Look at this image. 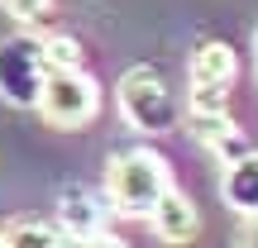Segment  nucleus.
<instances>
[{"label":"nucleus","mask_w":258,"mask_h":248,"mask_svg":"<svg viewBox=\"0 0 258 248\" xmlns=\"http://www.w3.org/2000/svg\"><path fill=\"white\" fill-rule=\"evenodd\" d=\"M172 186V172H167V157L153 153V148H124V153L110 157L105 167V201H110L115 215L124 220H148V210L158 205V196Z\"/></svg>","instance_id":"f257e3e1"},{"label":"nucleus","mask_w":258,"mask_h":248,"mask_svg":"<svg viewBox=\"0 0 258 248\" xmlns=\"http://www.w3.org/2000/svg\"><path fill=\"white\" fill-rule=\"evenodd\" d=\"M115 101H120V115L134 134H172L182 124V105H177L172 86L153 72V67H134V72L120 76L115 86Z\"/></svg>","instance_id":"f03ea898"},{"label":"nucleus","mask_w":258,"mask_h":248,"mask_svg":"<svg viewBox=\"0 0 258 248\" xmlns=\"http://www.w3.org/2000/svg\"><path fill=\"white\" fill-rule=\"evenodd\" d=\"M38 115L53 129H86L101 115V86L86 67H67V72H48L43 91H38Z\"/></svg>","instance_id":"7ed1b4c3"},{"label":"nucleus","mask_w":258,"mask_h":248,"mask_svg":"<svg viewBox=\"0 0 258 248\" xmlns=\"http://www.w3.org/2000/svg\"><path fill=\"white\" fill-rule=\"evenodd\" d=\"M43 38L29 34V29H15L10 38H0V101L15 105V110H34L38 91H43Z\"/></svg>","instance_id":"20e7f679"},{"label":"nucleus","mask_w":258,"mask_h":248,"mask_svg":"<svg viewBox=\"0 0 258 248\" xmlns=\"http://www.w3.org/2000/svg\"><path fill=\"white\" fill-rule=\"evenodd\" d=\"M234 76H239V57L230 43L220 38L196 43L191 62H186V110H225Z\"/></svg>","instance_id":"39448f33"},{"label":"nucleus","mask_w":258,"mask_h":248,"mask_svg":"<svg viewBox=\"0 0 258 248\" xmlns=\"http://www.w3.org/2000/svg\"><path fill=\"white\" fill-rule=\"evenodd\" d=\"M110 201H105V191H96V186L86 182H67L62 191H57V224H62L72 239H86V234L105 229L110 224Z\"/></svg>","instance_id":"423d86ee"},{"label":"nucleus","mask_w":258,"mask_h":248,"mask_svg":"<svg viewBox=\"0 0 258 248\" xmlns=\"http://www.w3.org/2000/svg\"><path fill=\"white\" fill-rule=\"evenodd\" d=\"M186 129H191V138L220 167L234 162V157H244V153H253V143L244 138V129L230 120V110H186Z\"/></svg>","instance_id":"0eeeda50"},{"label":"nucleus","mask_w":258,"mask_h":248,"mask_svg":"<svg viewBox=\"0 0 258 248\" xmlns=\"http://www.w3.org/2000/svg\"><path fill=\"white\" fill-rule=\"evenodd\" d=\"M148 224H153V234L163 243H191L196 229H201V215H196V205H191L186 191L167 186V191L158 196V205L148 210Z\"/></svg>","instance_id":"6e6552de"},{"label":"nucleus","mask_w":258,"mask_h":248,"mask_svg":"<svg viewBox=\"0 0 258 248\" xmlns=\"http://www.w3.org/2000/svg\"><path fill=\"white\" fill-rule=\"evenodd\" d=\"M220 196L234 215H258V153H244L234 162H225Z\"/></svg>","instance_id":"1a4fd4ad"},{"label":"nucleus","mask_w":258,"mask_h":248,"mask_svg":"<svg viewBox=\"0 0 258 248\" xmlns=\"http://www.w3.org/2000/svg\"><path fill=\"white\" fill-rule=\"evenodd\" d=\"M0 239H5V248H77V239L62 224H48V220H15Z\"/></svg>","instance_id":"9d476101"},{"label":"nucleus","mask_w":258,"mask_h":248,"mask_svg":"<svg viewBox=\"0 0 258 248\" xmlns=\"http://www.w3.org/2000/svg\"><path fill=\"white\" fill-rule=\"evenodd\" d=\"M43 62H48V72L86 67V62H82V43H77L72 34H48V38H43Z\"/></svg>","instance_id":"9b49d317"},{"label":"nucleus","mask_w":258,"mask_h":248,"mask_svg":"<svg viewBox=\"0 0 258 248\" xmlns=\"http://www.w3.org/2000/svg\"><path fill=\"white\" fill-rule=\"evenodd\" d=\"M0 5H5L10 15L19 19V24H38V19L53 10V0H0Z\"/></svg>","instance_id":"f8f14e48"},{"label":"nucleus","mask_w":258,"mask_h":248,"mask_svg":"<svg viewBox=\"0 0 258 248\" xmlns=\"http://www.w3.org/2000/svg\"><path fill=\"white\" fill-rule=\"evenodd\" d=\"M77 248H129L120 234H110V229H96V234H86V239H77Z\"/></svg>","instance_id":"ddd939ff"},{"label":"nucleus","mask_w":258,"mask_h":248,"mask_svg":"<svg viewBox=\"0 0 258 248\" xmlns=\"http://www.w3.org/2000/svg\"><path fill=\"white\" fill-rule=\"evenodd\" d=\"M234 243H239V248H258V215H244V224H239V234H234Z\"/></svg>","instance_id":"4468645a"},{"label":"nucleus","mask_w":258,"mask_h":248,"mask_svg":"<svg viewBox=\"0 0 258 248\" xmlns=\"http://www.w3.org/2000/svg\"><path fill=\"white\" fill-rule=\"evenodd\" d=\"M253 72H258V24H253Z\"/></svg>","instance_id":"2eb2a0df"},{"label":"nucleus","mask_w":258,"mask_h":248,"mask_svg":"<svg viewBox=\"0 0 258 248\" xmlns=\"http://www.w3.org/2000/svg\"><path fill=\"white\" fill-rule=\"evenodd\" d=\"M0 248H5V239H0Z\"/></svg>","instance_id":"dca6fc26"}]
</instances>
